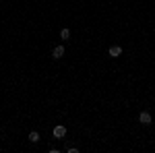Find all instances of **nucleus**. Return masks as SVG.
Segmentation results:
<instances>
[{
  "mask_svg": "<svg viewBox=\"0 0 155 153\" xmlns=\"http://www.w3.org/2000/svg\"><path fill=\"white\" fill-rule=\"evenodd\" d=\"M153 122H155V118H153Z\"/></svg>",
  "mask_w": 155,
  "mask_h": 153,
  "instance_id": "obj_8",
  "label": "nucleus"
},
{
  "mask_svg": "<svg viewBox=\"0 0 155 153\" xmlns=\"http://www.w3.org/2000/svg\"><path fill=\"white\" fill-rule=\"evenodd\" d=\"M60 39H71V29H60Z\"/></svg>",
  "mask_w": 155,
  "mask_h": 153,
  "instance_id": "obj_6",
  "label": "nucleus"
},
{
  "mask_svg": "<svg viewBox=\"0 0 155 153\" xmlns=\"http://www.w3.org/2000/svg\"><path fill=\"white\" fill-rule=\"evenodd\" d=\"M120 54H122V46H112L107 50V56H110V58H118Z\"/></svg>",
  "mask_w": 155,
  "mask_h": 153,
  "instance_id": "obj_3",
  "label": "nucleus"
},
{
  "mask_svg": "<svg viewBox=\"0 0 155 153\" xmlns=\"http://www.w3.org/2000/svg\"><path fill=\"white\" fill-rule=\"evenodd\" d=\"M27 139H29V143H39V132L37 130H31Z\"/></svg>",
  "mask_w": 155,
  "mask_h": 153,
  "instance_id": "obj_5",
  "label": "nucleus"
},
{
  "mask_svg": "<svg viewBox=\"0 0 155 153\" xmlns=\"http://www.w3.org/2000/svg\"><path fill=\"white\" fill-rule=\"evenodd\" d=\"M64 56V46H56L54 50H52V58L54 60H60Z\"/></svg>",
  "mask_w": 155,
  "mask_h": 153,
  "instance_id": "obj_4",
  "label": "nucleus"
},
{
  "mask_svg": "<svg viewBox=\"0 0 155 153\" xmlns=\"http://www.w3.org/2000/svg\"><path fill=\"white\" fill-rule=\"evenodd\" d=\"M66 151H68V153H79V147H68Z\"/></svg>",
  "mask_w": 155,
  "mask_h": 153,
  "instance_id": "obj_7",
  "label": "nucleus"
},
{
  "mask_svg": "<svg viewBox=\"0 0 155 153\" xmlns=\"http://www.w3.org/2000/svg\"><path fill=\"white\" fill-rule=\"evenodd\" d=\"M139 122H141L143 126H149V124L153 122V116H151L149 112H141V114H139Z\"/></svg>",
  "mask_w": 155,
  "mask_h": 153,
  "instance_id": "obj_2",
  "label": "nucleus"
},
{
  "mask_svg": "<svg viewBox=\"0 0 155 153\" xmlns=\"http://www.w3.org/2000/svg\"><path fill=\"white\" fill-rule=\"evenodd\" d=\"M52 135H54V139H64L66 137V126L64 124H56L54 130H52Z\"/></svg>",
  "mask_w": 155,
  "mask_h": 153,
  "instance_id": "obj_1",
  "label": "nucleus"
}]
</instances>
